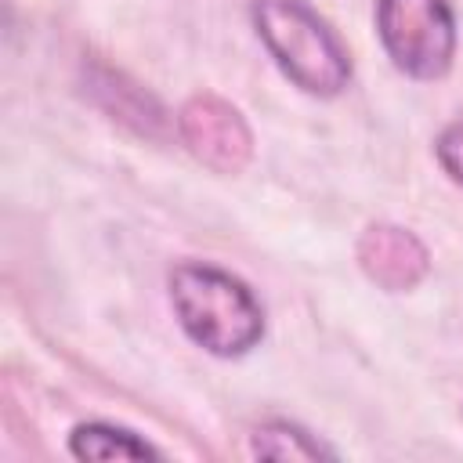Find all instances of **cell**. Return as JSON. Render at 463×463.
<instances>
[{"mask_svg":"<svg viewBox=\"0 0 463 463\" xmlns=\"http://www.w3.org/2000/svg\"><path fill=\"white\" fill-rule=\"evenodd\" d=\"M358 264L380 289L402 293L427 275V250L409 228L369 224L358 239Z\"/></svg>","mask_w":463,"mask_h":463,"instance_id":"5","label":"cell"},{"mask_svg":"<svg viewBox=\"0 0 463 463\" xmlns=\"http://www.w3.org/2000/svg\"><path fill=\"white\" fill-rule=\"evenodd\" d=\"M250 18L293 87L315 98H333L347 87V47L307 0H250Z\"/></svg>","mask_w":463,"mask_h":463,"instance_id":"2","label":"cell"},{"mask_svg":"<svg viewBox=\"0 0 463 463\" xmlns=\"http://www.w3.org/2000/svg\"><path fill=\"white\" fill-rule=\"evenodd\" d=\"M250 449L260 459H326V456H333V449H326L307 430H300L297 423H286V420H271V423L257 427L250 438Z\"/></svg>","mask_w":463,"mask_h":463,"instance_id":"8","label":"cell"},{"mask_svg":"<svg viewBox=\"0 0 463 463\" xmlns=\"http://www.w3.org/2000/svg\"><path fill=\"white\" fill-rule=\"evenodd\" d=\"M83 76H87V94L112 119H119L123 127H130L141 137H163L166 134L163 105L145 87H137L130 76H123L119 69H112L105 61H87Z\"/></svg>","mask_w":463,"mask_h":463,"instance_id":"6","label":"cell"},{"mask_svg":"<svg viewBox=\"0 0 463 463\" xmlns=\"http://www.w3.org/2000/svg\"><path fill=\"white\" fill-rule=\"evenodd\" d=\"M177 130L188 152L213 174H239L253 156V134L239 109L217 94H195L177 112Z\"/></svg>","mask_w":463,"mask_h":463,"instance_id":"4","label":"cell"},{"mask_svg":"<svg viewBox=\"0 0 463 463\" xmlns=\"http://www.w3.org/2000/svg\"><path fill=\"white\" fill-rule=\"evenodd\" d=\"M434 152H438L441 170H445V174H449L456 184H463V119L449 123V127L438 134Z\"/></svg>","mask_w":463,"mask_h":463,"instance_id":"9","label":"cell"},{"mask_svg":"<svg viewBox=\"0 0 463 463\" xmlns=\"http://www.w3.org/2000/svg\"><path fill=\"white\" fill-rule=\"evenodd\" d=\"M69 452L76 459H98V463H112V459H159L163 456L156 445H148L134 430L112 427V423H80L69 434Z\"/></svg>","mask_w":463,"mask_h":463,"instance_id":"7","label":"cell"},{"mask_svg":"<svg viewBox=\"0 0 463 463\" xmlns=\"http://www.w3.org/2000/svg\"><path fill=\"white\" fill-rule=\"evenodd\" d=\"M170 304L181 329L217 358H239L264 336V307L253 289L203 260H184L170 271Z\"/></svg>","mask_w":463,"mask_h":463,"instance_id":"1","label":"cell"},{"mask_svg":"<svg viewBox=\"0 0 463 463\" xmlns=\"http://www.w3.org/2000/svg\"><path fill=\"white\" fill-rule=\"evenodd\" d=\"M376 36L412 80H438L456 54V14L449 0H376Z\"/></svg>","mask_w":463,"mask_h":463,"instance_id":"3","label":"cell"}]
</instances>
